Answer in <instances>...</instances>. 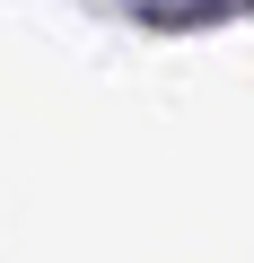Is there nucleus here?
<instances>
[{"label":"nucleus","mask_w":254,"mask_h":263,"mask_svg":"<svg viewBox=\"0 0 254 263\" xmlns=\"http://www.w3.org/2000/svg\"><path fill=\"white\" fill-rule=\"evenodd\" d=\"M149 27H219V18H245L254 0H132Z\"/></svg>","instance_id":"nucleus-1"}]
</instances>
